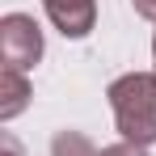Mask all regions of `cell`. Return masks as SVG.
I'll list each match as a JSON object with an SVG mask.
<instances>
[{"mask_svg": "<svg viewBox=\"0 0 156 156\" xmlns=\"http://www.w3.org/2000/svg\"><path fill=\"white\" fill-rule=\"evenodd\" d=\"M110 110L127 144H156V72H131L110 84Z\"/></svg>", "mask_w": 156, "mask_h": 156, "instance_id": "6da1fadb", "label": "cell"}, {"mask_svg": "<svg viewBox=\"0 0 156 156\" xmlns=\"http://www.w3.org/2000/svg\"><path fill=\"white\" fill-rule=\"evenodd\" d=\"M0 59H4V68H17V72H30L42 59V30L34 17L9 13L0 21Z\"/></svg>", "mask_w": 156, "mask_h": 156, "instance_id": "7a4b0ae2", "label": "cell"}, {"mask_svg": "<svg viewBox=\"0 0 156 156\" xmlns=\"http://www.w3.org/2000/svg\"><path fill=\"white\" fill-rule=\"evenodd\" d=\"M42 9L63 38H84L97 21V0H42Z\"/></svg>", "mask_w": 156, "mask_h": 156, "instance_id": "3957f363", "label": "cell"}, {"mask_svg": "<svg viewBox=\"0 0 156 156\" xmlns=\"http://www.w3.org/2000/svg\"><path fill=\"white\" fill-rule=\"evenodd\" d=\"M30 105V84L17 68H4L0 72V122H13L21 110Z\"/></svg>", "mask_w": 156, "mask_h": 156, "instance_id": "277c9868", "label": "cell"}, {"mask_svg": "<svg viewBox=\"0 0 156 156\" xmlns=\"http://www.w3.org/2000/svg\"><path fill=\"white\" fill-rule=\"evenodd\" d=\"M51 156H101L80 131H59L51 139Z\"/></svg>", "mask_w": 156, "mask_h": 156, "instance_id": "5b68a950", "label": "cell"}, {"mask_svg": "<svg viewBox=\"0 0 156 156\" xmlns=\"http://www.w3.org/2000/svg\"><path fill=\"white\" fill-rule=\"evenodd\" d=\"M101 156H148V148H139V144H110V148H101Z\"/></svg>", "mask_w": 156, "mask_h": 156, "instance_id": "8992f818", "label": "cell"}, {"mask_svg": "<svg viewBox=\"0 0 156 156\" xmlns=\"http://www.w3.org/2000/svg\"><path fill=\"white\" fill-rule=\"evenodd\" d=\"M131 4H135V13H139V17L156 21V0H131Z\"/></svg>", "mask_w": 156, "mask_h": 156, "instance_id": "52a82bcc", "label": "cell"}, {"mask_svg": "<svg viewBox=\"0 0 156 156\" xmlns=\"http://www.w3.org/2000/svg\"><path fill=\"white\" fill-rule=\"evenodd\" d=\"M0 152H4V156H21V152H17V139H13V135H0Z\"/></svg>", "mask_w": 156, "mask_h": 156, "instance_id": "ba28073f", "label": "cell"}, {"mask_svg": "<svg viewBox=\"0 0 156 156\" xmlns=\"http://www.w3.org/2000/svg\"><path fill=\"white\" fill-rule=\"evenodd\" d=\"M152 59H156V34H152Z\"/></svg>", "mask_w": 156, "mask_h": 156, "instance_id": "9c48e42d", "label": "cell"}]
</instances>
